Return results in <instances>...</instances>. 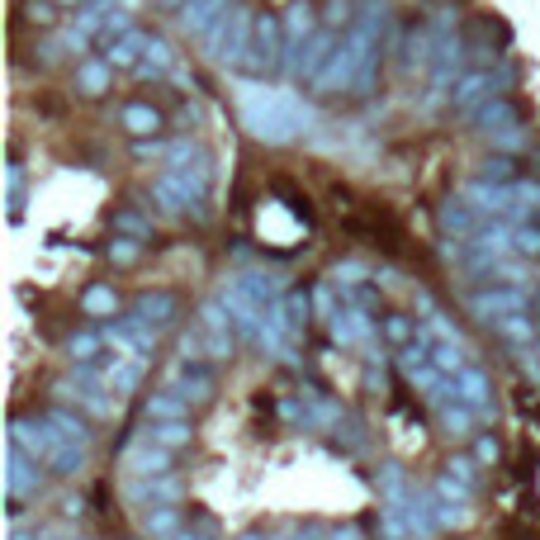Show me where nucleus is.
<instances>
[{"mask_svg": "<svg viewBox=\"0 0 540 540\" xmlns=\"http://www.w3.org/2000/svg\"><path fill=\"white\" fill-rule=\"evenodd\" d=\"M446 474H455V479H460L465 488H474V479H479V474H474V460H469V455H455V460L446 465Z\"/></svg>", "mask_w": 540, "mask_h": 540, "instance_id": "nucleus-45", "label": "nucleus"}, {"mask_svg": "<svg viewBox=\"0 0 540 540\" xmlns=\"http://www.w3.org/2000/svg\"><path fill=\"white\" fill-rule=\"evenodd\" d=\"M285 540H327V526H318V522H304V526H294Z\"/></svg>", "mask_w": 540, "mask_h": 540, "instance_id": "nucleus-48", "label": "nucleus"}, {"mask_svg": "<svg viewBox=\"0 0 540 540\" xmlns=\"http://www.w3.org/2000/svg\"><path fill=\"white\" fill-rule=\"evenodd\" d=\"M176 540H218V536H214V522L209 517H195V526H185Z\"/></svg>", "mask_w": 540, "mask_h": 540, "instance_id": "nucleus-47", "label": "nucleus"}, {"mask_svg": "<svg viewBox=\"0 0 540 540\" xmlns=\"http://www.w3.org/2000/svg\"><path fill=\"white\" fill-rule=\"evenodd\" d=\"M536 356H540V342H536Z\"/></svg>", "mask_w": 540, "mask_h": 540, "instance_id": "nucleus-56", "label": "nucleus"}, {"mask_svg": "<svg viewBox=\"0 0 540 540\" xmlns=\"http://www.w3.org/2000/svg\"><path fill=\"white\" fill-rule=\"evenodd\" d=\"M446 403H465L479 417H493V379L479 370V365H465L460 375H450Z\"/></svg>", "mask_w": 540, "mask_h": 540, "instance_id": "nucleus-6", "label": "nucleus"}, {"mask_svg": "<svg viewBox=\"0 0 540 540\" xmlns=\"http://www.w3.org/2000/svg\"><path fill=\"white\" fill-rule=\"evenodd\" d=\"M57 5H90V0H57Z\"/></svg>", "mask_w": 540, "mask_h": 540, "instance_id": "nucleus-55", "label": "nucleus"}, {"mask_svg": "<svg viewBox=\"0 0 540 540\" xmlns=\"http://www.w3.org/2000/svg\"><path fill=\"white\" fill-rule=\"evenodd\" d=\"M128 313H133V318H143L152 332H162V327H176L180 323V299L171 294V289H143V294L133 299Z\"/></svg>", "mask_w": 540, "mask_h": 540, "instance_id": "nucleus-10", "label": "nucleus"}, {"mask_svg": "<svg viewBox=\"0 0 540 540\" xmlns=\"http://www.w3.org/2000/svg\"><path fill=\"white\" fill-rule=\"evenodd\" d=\"M57 441H62V432H57L48 417H15V422H10V446H19L24 455H34L38 465L53 455Z\"/></svg>", "mask_w": 540, "mask_h": 540, "instance_id": "nucleus-7", "label": "nucleus"}, {"mask_svg": "<svg viewBox=\"0 0 540 540\" xmlns=\"http://www.w3.org/2000/svg\"><path fill=\"white\" fill-rule=\"evenodd\" d=\"M285 313H289V327H294V337L308 332V318H313V299H308V289H285Z\"/></svg>", "mask_w": 540, "mask_h": 540, "instance_id": "nucleus-36", "label": "nucleus"}, {"mask_svg": "<svg viewBox=\"0 0 540 540\" xmlns=\"http://www.w3.org/2000/svg\"><path fill=\"white\" fill-rule=\"evenodd\" d=\"M147 43H152V34H147V29H133V34H124L119 43H109L100 57H105L114 72H119V67H133V72H138V62L147 57Z\"/></svg>", "mask_w": 540, "mask_h": 540, "instance_id": "nucleus-18", "label": "nucleus"}, {"mask_svg": "<svg viewBox=\"0 0 540 540\" xmlns=\"http://www.w3.org/2000/svg\"><path fill=\"white\" fill-rule=\"evenodd\" d=\"M469 313L479 323H503V318H517V313H531V294L526 285H488L469 294Z\"/></svg>", "mask_w": 540, "mask_h": 540, "instance_id": "nucleus-4", "label": "nucleus"}, {"mask_svg": "<svg viewBox=\"0 0 540 540\" xmlns=\"http://www.w3.org/2000/svg\"><path fill=\"white\" fill-rule=\"evenodd\" d=\"M493 332H498L507 346H526V351H531V342H536V323H531V313L503 318V323H493Z\"/></svg>", "mask_w": 540, "mask_h": 540, "instance_id": "nucleus-34", "label": "nucleus"}, {"mask_svg": "<svg viewBox=\"0 0 540 540\" xmlns=\"http://www.w3.org/2000/svg\"><path fill=\"white\" fill-rule=\"evenodd\" d=\"M498 455H503L498 436H493V432H479V441H474V460H484V465H498Z\"/></svg>", "mask_w": 540, "mask_h": 540, "instance_id": "nucleus-43", "label": "nucleus"}, {"mask_svg": "<svg viewBox=\"0 0 540 540\" xmlns=\"http://www.w3.org/2000/svg\"><path fill=\"white\" fill-rule=\"evenodd\" d=\"M138 256H143V242H133V237H114L109 242V261L114 266H133Z\"/></svg>", "mask_w": 540, "mask_h": 540, "instance_id": "nucleus-42", "label": "nucleus"}, {"mask_svg": "<svg viewBox=\"0 0 540 540\" xmlns=\"http://www.w3.org/2000/svg\"><path fill=\"white\" fill-rule=\"evenodd\" d=\"M114 233L133 237V242H143V247H152V242H157V228H152V223H147L138 209H119V214H114Z\"/></svg>", "mask_w": 540, "mask_h": 540, "instance_id": "nucleus-32", "label": "nucleus"}, {"mask_svg": "<svg viewBox=\"0 0 540 540\" xmlns=\"http://www.w3.org/2000/svg\"><path fill=\"white\" fill-rule=\"evenodd\" d=\"M43 417H48V422H53V427L67 436V441H76V446H90V441H95V432H90V417L72 413V408H62V403H57V408H48Z\"/></svg>", "mask_w": 540, "mask_h": 540, "instance_id": "nucleus-25", "label": "nucleus"}, {"mask_svg": "<svg viewBox=\"0 0 540 540\" xmlns=\"http://www.w3.org/2000/svg\"><path fill=\"white\" fill-rule=\"evenodd\" d=\"M10 540H38V536H29V531H24V526H15V536Z\"/></svg>", "mask_w": 540, "mask_h": 540, "instance_id": "nucleus-54", "label": "nucleus"}, {"mask_svg": "<svg viewBox=\"0 0 540 540\" xmlns=\"http://www.w3.org/2000/svg\"><path fill=\"white\" fill-rule=\"evenodd\" d=\"M5 185H10V195H24L19 185H24V166H19V157H10V166H5Z\"/></svg>", "mask_w": 540, "mask_h": 540, "instance_id": "nucleus-49", "label": "nucleus"}, {"mask_svg": "<svg viewBox=\"0 0 540 540\" xmlns=\"http://www.w3.org/2000/svg\"><path fill=\"white\" fill-rule=\"evenodd\" d=\"M379 337L403 351V346H413L417 337H422V323H417L413 313H384V323H379Z\"/></svg>", "mask_w": 540, "mask_h": 540, "instance_id": "nucleus-26", "label": "nucleus"}, {"mask_svg": "<svg viewBox=\"0 0 540 540\" xmlns=\"http://www.w3.org/2000/svg\"><path fill=\"white\" fill-rule=\"evenodd\" d=\"M327 540H365V531H360V526H332Z\"/></svg>", "mask_w": 540, "mask_h": 540, "instance_id": "nucleus-50", "label": "nucleus"}, {"mask_svg": "<svg viewBox=\"0 0 540 540\" xmlns=\"http://www.w3.org/2000/svg\"><path fill=\"white\" fill-rule=\"evenodd\" d=\"M488 138H493V147H498L503 157H507V152H522V147L531 143V133H526L522 124H517V128H503V133H488Z\"/></svg>", "mask_w": 540, "mask_h": 540, "instance_id": "nucleus-41", "label": "nucleus"}, {"mask_svg": "<svg viewBox=\"0 0 540 540\" xmlns=\"http://www.w3.org/2000/svg\"><path fill=\"white\" fill-rule=\"evenodd\" d=\"M441 228H446V233H455V237H474L479 228H484V223H479V209H474V204L460 195V199H446V204H441Z\"/></svg>", "mask_w": 540, "mask_h": 540, "instance_id": "nucleus-21", "label": "nucleus"}, {"mask_svg": "<svg viewBox=\"0 0 540 540\" xmlns=\"http://www.w3.org/2000/svg\"><path fill=\"white\" fill-rule=\"evenodd\" d=\"M171 455L176 450H162V446H152V441H143V446L128 450L124 465L133 479H162V474H171Z\"/></svg>", "mask_w": 540, "mask_h": 540, "instance_id": "nucleus-15", "label": "nucleus"}, {"mask_svg": "<svg viewBox=\"0 0 540 540\" xmlns=\"http://www.w3.org/2000/svg\"><path fill=\"white\" fill-rule=\"evenodd\" d=\"M143 441H152V446H162V450H185L195 441V432H190V422H147Z\"/></svg>", "mask_w": 540, "mask_h": 540, "instance_id": "nucleus-29", "label": "nucleus"}, {"mask_svg": "<svg viewBox=\"0 0 540 540\" xmlns=\"http://www.w3.org/2000/svg\"><path fill=\"white\" fill-rule=\"evenodd\" d=\"M43 465L53 469L57 479H72V474H81V469H86V446H76V441H67V436H62Z\"/></svg>", "mask_w": 540, "mask_h": 540, "instance_id": "nucleus-27", "label": "nucleus"}, {"mask_svg": "<svg viewBox=\"0 0 540 540\" xmlns=\"http://www.w3.org/2000/svg\"><path fill=\"white\" fill-rule=\"evenodd\" d=\"M124 498L133 507H180V498H185V484H180L176 474H162V479H128Z\"/></svg>", "mask_w": 540, "mask_h": 540, "instance_id": "nucleus-8", "label": "nucleus"}, {"mask_svg": "<svg viewBox=\"0 0 540 540\" xmlns=\"http://www.w3.org/2000/svg\"><path fill=\"white\" fill-rule=\"evenodd\" d=\"M436 408H441V427H446L450 436H469L474 422H484V417L474 413V408H465V403H436Z\"/></svg>", "mask_w": 540, "mask_h": 540, "instance_id": "nucleus-35", "label": "nucleus"}, {"mask_svg": "<svg viewBox=\"0 0 540 540\" xmlns=\"http://www.w3.org/2000/svg\"><path fill=\"white\" fill-rule=\"evenodd\" d=\"M512 252L540 256V223H517V228H512Z\"/></svg>", "mask_w": 540, "mask_h": 540, "instance_id": "nucleus-38", "label": "nucleus"}, {"mask_svg": "<svg viewBox=\"0 0 540 540\" xmlns=\"http://www.w3.org/2000/svg\"><path fill=\"white\" fill-rule=\"evenodd\" d=\"M285 67V24L280 15H256V38L252 53H247V76H275Z\"/></svg>", "mask_w": 540, "mask_h": 540, "instance_id": "nucleus-3", "label": "nucleus"}, {"mask_svg": "<svg viewBox=\"0 0 540 540\" xmlns=\"http://www.w3.org/2000/svg\"><path fill=\"white\" fill-rule=\"evenodd\" d=\"M342 304H351V308H360V313H370V318H375V313H379V289L375 285L342 289Z\"/></svg>", "mask_w": 540, "mask_h": 540, "instance_id": "nucleus-39", "label": "nucleus"}, {"mask_svg": "<svg viewBox=\"0 0 540 540\" xmlns=\"http://www.w3.org/2000/svg\"><path fill=\"white\" fill-rule=\"evenodd\" d=\"M157 5H162V10H176V15H180V10H185L190 0H157Z\"/></svg>", "mask_w": 540, "mask_h": 540, "instance_id": "nucleus-51", "label": "nucleus"}, {"mask_svg": "<svg viewBox=\"0 0 540 540\" xmlns=\"http://www.w3.org/2000/svg\"><path fill=\"white\" fill-rule=\"evenodd\" d=\"M81 313H86V318H119V299H114V289L90 285L86 294H81Z\"/></svg>", "mask_w": 540, "mask_h": 540, "instance_id": "nucleus-33", "label": "nucleus"}, {"mask_svg": "<svg viewBox=\"0 0 540 540\" xmlns=\"http://www.w3.org/2000/svg\"><path fill=\"white\" fill-rule=\"evenodd\" d=\"M233 10V0H190L185 10L176 15V24L185 29V34H195V38H209V29H214L218 19Z\"/></svg>", "mask_w": 540, "mask_h": 540, "instance_id": "nucleus-12", "label": "nucleus"}, {"mask_svg": "<svg viewBox=\"0 0 540 540\" xmlns=\"http://www.w3.org/2000/svg\"><path fill=\"white\" fill-rule=\"evenodd\" d=\"M517 124H522V109L512 105L507 95H493V100L474 114V128H479V133H503V128H517Z\"/></svg>", "mask_w": 540, "mask_h": 540, "instance_id": "nucleus-19", "label": "nucleus"}, {"mask_svg": "<svg viewBox=\"0 0 540 540\" xmlns=\"http://www.w3.org/2000/svg\"><path fill=\"white\" fill-rule=\"evenodd\" d=\"M375 488H379V498H384V503H408V493H413V488H408V474H403V465H394V460H389V465H379Z\"/></svg>", "mask_w": 540, "mask_h": 540, "instance_id": "nucleus-30", "label": "nucleus"}, {"mask_svg": "<svg viewBox=\"0 0 540 540\" xmlns=\"http://www.w3.org/2000/svg\"><path fill=\"white\" fill-rule=\"evenodd\" d=\"M147 422H190V398L180 394L176 384L171 389H157V394H147Z\"/></svg>", "mask_w": 540, "mask_h": 540, "instance_id": "nucleus-17", "label": "nucleus"}, {"mask_svg": "<svg viewBox=\"0 0 540 540\" xmlns=\"http://www.w3.org/2000/svg\"><path fill=\"white\" fill-rule=\"evenodd\" d=\"M76 90L81 95H105V90H114V67H109L105 57H81L76 62Z\"/></svg>", "mask_w": 540, "mask_h": 540, "instance_id": "nucleus-20", "label": "nucleus"}, {"mask_svg": "<svg viewBox=\"0 0 540 540\" xmlns=\"http://www.w3.org/2000/svg\"><path fill=\"white\" fill-rule=\"evenodd\" d=\"M247 124H252L256 138H266V143H285L294 128L308 124V114H299V105H294L289 95H266V105L247 109Z\"/></svg>", "mask_w": 540, "mask_h": 540, "instance_id": "nucleus-2", "label": "nucleus"}, {"mask_svg": "<svg viewBox=\"0 0 540 540\" xmlns=\"http://www.w3.org/2000/svg\"><path fill=\"white\" fill-rule=\"evenodd\" d=\"M356 24V15H351V0H327V15H323V29H351Z\"/></svg>", "mask_w": 540, "mask_h": 540, "instance_id": "nucleus-40", "label": "nucleus"}, {"mask_svg": "<svg viewBox=\"0 0 540 540\" xmlns=\"http://www.w3.org/2000/svg\"><path fill=\"white\" fill-rule=\"evenodd\" d=\"M479 180H488V185H517V180H522V162H517V157H503V152H493V157L479 166Z\"/></svg>", "mask_w": 540, "mask_h": 540, "instance_id": "nucleus-31", "label": "nucleus"}, {"mask_svg": "<svg viewBox=\"0 0 540 540\" xmlns=\"http://www.w3.org/2000/svg\"><path fill=\"white\" fill-rule=\"evenodd\" d=\"M332 285H337V289L370 285V270L360 266V261H337V266H332Z\"/></svg>", "mask_w": 540, "mask_h": 540, "instance_id": "nucleus-37", "label": "nucleus"}, {"mask_svg": "<svg viewBox=\"0 0 540 540\" xmlns=\"http://www.w3.org/2000/svg\"><path fill=\"white\" fill-rule=\"evenodd\" d=\"M152 195H157V204H162L166 214H185V209L204 214V204H199V199L185 190V180H180L176 171H162V176L152 180Z\"/></svg>", "mask_w": 540, "mask_h": 540, "instance_id": "nucleus-14", "label": "nucleus"}, {"mask_svg": "<svg viewBox=\"0 0 540 540\" xmlns=\"http://www.w3.org/2000/svg\"><path fill=\"white\" fill-rule=\"evenodd\" d=\"M43 540H81V536H72V531H48Z\"/></svg>", "mask_w": 540, "mask_h": 540, "instance_id": "nucleus-52", "label": "nucleus"}, {"mask_svg": "<svg viewBox=\"0 0 540 540\" xmlns=\"http://www.w3.org/2000/svg\"><path fill=\"white\" fill-rule=\"evenodd\" d=\"M105 327H81L67 337V351H72V365H100L105 360Z\"/></svg>", "mask_w": 540, "mask_h": 540, "instance_id": "nucleus-22", "label": "nucleus"}, {"mask_svg": "<svg viewBox=\"0 0 540 540\" xmlns=\"http://www.w3.org/2000/svg\"><path fill=\"white\" fill-rule=\"evenodd\" d=\"M53 10H57V0H29V5H24V19H29V24H53Z\"/></svg>", "mask_w": 540, "mask_h": 540, "instance_id": "nucleus-44", "label": "nucleus"}, {"mask_svg": "<svg viewBox=\"0 0 540 540\" xmlns=\"http://www.w3.org/2000/svg\"><path fill=\"white\" fill-rule=\"evenodd\" d=\"M105 342L114 346V351H124V356L143 360V365L157 356V332H152L143 318H133V313H119V318H109V323H105Z\"/></svg>", "mask_w": 540, "mask_h": 540, "instance_id": "nucleus-5", "label": "nucleus"}, {"mask_svg": "<svg viewBox=\"0 0 540 540\" xmlns=\"http://www.w3.org/2000/svg\"><path fill=\"white\" fill-rule=\"evenodd\" d=\"M237 540H270V536H266V531H242Z\"/></svg>", "mask_w": 540, "mask_h": 540, "instance_id": "nucleus-53", "label": "nucleus"}, {"mask_svg": "<svg viewBox=\"0 0 540 540\" xmlns=\"http://www.w3.org/2000/svg\"><path fill=\"white\" fill-rule=\"evenodd\" d=\"M133 157H171V147L162 143V138H138V143H133Z\"/></svg>", "mask_w": 540, "mask_h": 540, "instance_id": "nucleus-46", "label": "nucleus"}, {"mask_svg": "<svg viewBox=\"0 0 540 540\" xmlns=\"http://www.w3.org/2000/svg\"><path fill=\"white\" fill-rule=\"evenodd\" d=\"M5 488H10V503H19L24 498H38L43 493V465H38L34 455H24L19 446H10V469H5Z\"/></svg>", "mask_w": 540, "mask_h": 540, "instance_id": "nucleus-9", "label": "nucleus"}, {"mask_svg": "<svg viewBox=\"0 0 540 540\" xmlns=\"http://www.w3.org/2000/svg\"><path fill=\"white\" fill-rule=\"evenodd\" d=\"M143 531L152 540H176L180 531H185V512H180V507H147Z\"/></svg>", "mask_w": 540, "mask_h": 540, "instance_id": "nucleus-24", "label": "nucleus"}, {"mask_svg": "<svg viewBox=\"0 0 540 540\" xmlns=\"http://www.w3.org/2000/svg\"><path fill=\"white\" fill-rule=\"evenodd\" d=\"M171 67H176V53H171V43H166L162 34H152V43H147V57L143 62H138V81H147V76H152V81H157V76H166L171 72Z\"/></svg>", "mask_w": 540, "mask_h": 540, "instance_id": "nucleus-28", "label": "nucleus"}, {"mask_svg": "<svg viewBox=\"0 0 540 540\" xmlns=\"http://www.w3.org/2000/svg\"><path fill=\"white\" fill-rule=\"evenodd\" d=\"M162 109L147 105V100H128L124 109H119V128H128L133 138H157L162 133Z\"/></svg>", "mask_w": 540, "mask_h": 540, "instance_id": "nucleus-16", "label": "nucleus"}, {"mask_svg": "<svg viewBox=\"0 0 540 540\" xmlns=\"http://www.w3.org/2000/svg\"><path fill=\"white\" fill-rule=\"evenodd\" d=\"M176 389L190 398V403H209V398H214V365H209V360H180Z\"/></svg>", "mask_w": 540, "mask_h": 540, "instance_id": "nucleus-13", "label": "nucleus"}, {"mask_svg": "<svg viewBox=\"0 0 540 540\" xmlns=\"http://www.w3.org/2000/svg\"><path fill=\"white\" fill-rule=\"evenodd\" d=\"M252 38H256V15L252 10H242V5H233V10L209 29L204 43H209V57H214L218 67H247Z\"/></svg>", "mask_w": 540, "mask_h": 540, "instance_id": "nucleus-1", "label": "nucleus"}, {"mask_svg": "<svg viewBox=\"0 0 540 540\" xmlns=\"http://www.w3.org/2000/svg\"><path fill=\"white\" fill-rule=\"evenodd\" d=\"M327 327H332V342H342V346H365L379 332L375 318H370V313H360V308H351V304L337 308Z\"/></svg>", "mask_w": 540, "mask_h": 540, "instance_id": "nucleus-11", "label": "nucleus"}, {"mask_svg": "<svg viewBox=\"0 0 540 540\" xmlns=\"http://www.w3.org/2000/svg\"><path fill=\"white\" fill-rule=\"evenodd\" d=\"M105 379H109V394H114V398L138 394V384H143V360H133V356H114V365L105 370Z\"/></svg>", "mask_w": 540, "mask_h": 540, "instance_id": "nucleus-23", "label": "nucleus"}]
</instances>
